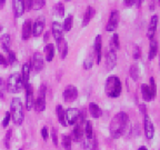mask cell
I'll use <instances>...</instances> for the list:
<instances>
[{
    "mask_svg": "<svg viewBox=\"0 0 160 150\" xmlns=\"http://www.w3.org/2000/svg\"><path fill=\"white\" fill-rule=\"evenodd\" d=\"M129 127V116L123 111H120L113 116L110 122V135L113 139H118L127 131Z\"/></svg>",
    "mask_w": 160,
    "mask_h": 150,
    "instance_id": "6da1fadb",
    "label": "cell"
},
{
    "mask_svg": "<svg viewBox=\"0 0 160 150\" xmlns=\"http://www.w3.org/2000/svg\"><path fill=\"white\" fill-rule=\"evenodd\" d=\"M105 91L106 95L110 98H117L121 95L122 91V85L121 81L117 76H110L106 80L105 83Z\"/></svg>",
    "mask_w": 160,
    "mask_h": 150,
    "instance_id": "7a4b0ae2",
    "label": "cell"
},
{
    "mask_svg": "<svg viewBox=\"0 0 160 150\" xmlns=\"http://www.w3.org/2000/svg\"><path fill=\"white\" fill-rule=\"evenodd\" d=\"M10 116L12 119L13 123L17 126H20L23 122L25 119V113H23V105L19 98H13L11 99L10 103Z\"/></svg>",
    "mask_w": 160,
    "mask_h": 150,
    "instance_id": "3957f363",
    "label": "cell"
},
{
    "mask_svg": "<svg viewBox=\"0 0 160 150\" xmlns=\"http://www.w3.org/2000/svg\"><path fill=\"white\" fill-rule=\"evenodd\" d=\"M23 86L21 82V77L19 73H12L8 77L6 81V89L10 93H17L22 90Z\"/></svg>",
    "mask_w": 160,
    "mask_h": 150,
    "instance_id": "277c9868",
    "label": "cell"
},
{
    "mask_svg": "<svg viewBox=\"0 0 160 150\" xmlns=\"http://www.w3.org/2000/svg\"><path fill=\"white\" fill-rule=\"evenodd\" d=\"M119 19H120L119 11L118 10H112L109 16V20H108V23L106 26V30L107 31H115L117 29L118 25H119Z\"/></svg>",
    "mask_w": 160,
    "mask_h": 150,
    "instance_id": "5b68a950",
    "label": "cell"
},
{
    "mask_svg": "<svg viewBox=\"0 0 160 150\" xmlns=\"http://www.w3.org/2000/svg\"><path fill=\"white\" fill-rule=\"evenodd\" d=\"M80 111L77 108H68L67 110H65V118L67 125H76L78 118H79Z\"/></svg>",
    "mask_w": 160,
    "mask_h": 150,
    "instance_id": "8992f818",
    "label": "cell"
},
{
    "mask_svg": "<svg viewBox=\"0 0 160 150\" xmlns=\"http://www.w3.org/2000/svg\"><path fill=\"white\" fill-rule=\"evenodd\" d=\"M143 130H145V135L147 139H152L153 135H155V127H153V123L148 113L143 115Z\"/></svg>",
    "mask_w": 160,
    "mask_h": 150,
    "instance_id": "52a82bcc",
    "label": "cell"
},
{
    "mask_svg": "<svg viewBox=\"0 0 160 150\" xmlns=\"http://www.w3.org/2000/svg\"><path fill=\"white\" fill-rule=\"evenodd\" d=\"M78 97V89L72 85H69L63 90V99L66 102H73Z\"/></svg>",
    "mask_w": 160,
    "mask_h": 150,
    "instance_id": "ba28073f",
    "label": "cell"
},
{
    "mask_svg": "<svg viewBox=\"0 0 160 150\" xmlns=\"http://www.w3.org/2000/svg\"><path fill=\"white\" fill-rule=\"evenodd\" d=\"M45 67V62H43V57L40 52H35L32 55V58H31V66L30 68L31 69H35V71H41Z\"/></svg>",
    "mask_w": 160,
    "mask_h": 150,
    "instance_id": "9c48e42d",
    "label": "cell"
},
{
    "mask_svg": "<svg viewBox=\"0 0 160 150\" xmlns=\"http://www.w3.org/2000/svg\"><path fill=\"white\" fill-rule=\"evenodd\" d=\"M26 90V108L28 110H32L33 106H35V98H33V89L32 86L30 83H27L23 86Z\"/></svg>",
    "mask_w": 160,
    "mask_h": 150,
    "instance_id": "30bf717a",
    "label": "cell"
},
{
    "mask_svg": "<svg viewBox=\"0 0 160 150\" xmlns=\"http://www.w3.org/2000/svg\"><path fill=\"white\" fill-rule=\"evenodd\" d=\"M46 26V19L43 16L41 17H38L37 20L33 22L32 26V36L33 37H39L41 36V33L43 32V29H45Z\"/></svg>",
    "mask_w": 160,
    "mask_h": 150,
    "instance_id": "8fae6325",
    "label": "cell"
},
{
    "mask_svg": "<svg viewBox=\"0 0 160 150\" xmlns=\"http://www.w3.org/2000/svg\"><path fill=\"white\" fill-rule=\"evenodd\" d=\"M51 32H52V36H53V38H55L57 45L63 40V29H62V25H61L60 22L55 21V22L52 23Z\"/></svg>",
    "mask_w": 160,
    "mask_h": 150,
    "instance_id": "7c38bea8",
    "label": "cell"
},
{
    "mask_svg": "<svg viewBox=\"0 0 160 150\" xmlns=\"http://www.w3.org/2000/svg\"><path fill=\"white\" fill-rule=\"evenodd\" d=\"M93 50H95V57L97 63H100L101 58H102V39L101 36L98 35L95 39V46H93Z\"/></svg>",
    "mask_w": 160,
    "mask_h": 150,
    "instance_id": "4fadbf2b",
    "label": "cell"
},
{
    "mask_svg": "<svg viewBox=\"0 0 160 150\" xmlns=\"http://www.w3.org/2000/svg\"><path fill=\"white\" fill-rule=\"evenodd\" d=\"M117 65V56L116 52L112 50H109L107 53H106V68H107L108 71H111L113 68Z\"/></svg>",
    "mask_w": 160,
    "mask_h": 150,
    "instance_id": "5bb4252c",
    "label": "cell"
},
{
    "mask_svg": "<svg viewBox=\"0 0 160 150\" xmlns=\"http://www.w3.org/2000/svg\"><path fill=\"white\" fill-rule=\"evenodd\" d=\"M12 9H13V15L16 18H19L23 15L25 12V2L22 0H13L12 1Z\"/></svg>",
    "mask_w": 160,
    "mask_h": 150,
    "instance_id": "9a60e30c",
    "label": "cell"
},
{
    "mask_svg": "<svg viewBox=\"0 0 160 150\" xmlns=\"http://www.w3.org/2000/svg\"><path fill=\"white\" fill-rule=\"evenodd\" d=\"M157 25H158V16L155 15L151 20H150L149 27H148V31H147V37L149 38V40H152L155 37L156 30H157Z\"/></svg>",
    "mask_w": 160,
    "mask_h": 150,
    "instance_id": "2e32d148",
    "label": "cell"
},
{
    "mask_svg": "<svg viewBox=\"0 0 160 150\" xmlns=\"http://www.w3.org/2000/svg\"><path fill=\"white\" fill-rule=\"evenodd\" d=\"M83 135H85V131H83L82 126L76 123L75 128H73V130H72V136H70V137H71V140H73V141H76V142L81 141L83 138Z\"/></svg>",
    "mask_w": 160,
    "mask_h": 150,
    "instance_id": "e0dca14e",
    "label": "cell"
},
{
    "mask_svg": "<svg viewBox=\"0 0 160 150\" xmlns=\"http://www.w3.org/2000/svg\"><path fill=\"white\" fill-rule=\"evenodd\" d=\"M32 35V21L27 19L22 25V39L28 40Z\"/></svg>",
    "mask_w": 160,
    "mask_h": 150,
    "instance_id": "ac0fdd59",
    "label": "cell"
},
{
    "mask_svg": "<svg viewBox=\"0 0 160 150\" xmlns=\"http://www.w3.org/2000/svg\"><path fill=\"white\" fill-rule=\"evenodd\" d=\"M30 71H31V68H30V63L26 62L22 66V69H21V82L22 86H26L27 83H29V77H30Z\"/></svg>",
    "mask_w": 160,
    "mask_h": 150,
    "instance_id": "d6986e66",
    "label": "cell"
},
{
    "mask_svg": "<svg viewBox=\"0 0 160 150\" xmlns=\"http://www.w3.org/2000/svg\"><path fill=\"white\" fill-rule=\"evenodd\" d=\"M89 112H90V115H91V117L95 118V119H98V118H100L102 116V110H101V108L95 102L89 103Z\"/></svg>",
    "mask_w": 160,
    "mask_h": 150,
    "instance_id": "ffe728a7",
    "label": "cell"
},
{
    "mask_svg": "<svg viewBox=\"0 0 160 150\" xmlns=\"http://www.w3.org/2000/svg\"><path fill=\"white\" fill-rule=\"evenodd\" d=\"M95 13H96V10H95V8H93V7H91V6H89V7L87 8V10H86L85 16H83V20H82V27H86V26H87L88 23L90 22V20H91L93 17H95Z\"/></svg>",
    "mask_w": 160,
    "mask_h": 150,
    "instance_id": "44dd1931",
    "label": "cell"
},
{
    "mask_svg": "<svg viewBox=\"0 0 160 150\" xmlns=\"http://www.w3.org/2000/svg\"><path fill=\"white\" fill-rule=\"evenodd\" d=\"M53 57H55V46L52 43H47L45 47V58L48 62L52 61Z\"/></svg>",
    "mask_w": 160,
    "mask_h": 150,
    "instance_id": "7402d4cb",
    "label": "cell"
},
{
    "mask_svg": "<svg viewBox=\"0 0 160 150\" xmlns=\"http://www.w3.org/2000/svg\"><path fill=\"white\" fill-rule=\"evenodd\" d=\"M140 89H141V96H142V98H143L145 101H151V100L153 99L152 93H151V90H150V88H149V85L142 83Z\"/></svg>",
    "mask_w": 160,
    "mask_h": 150,
    "instance_id": "603a6c76",
    "label": "cell"
},
{
    "mask_svg": "<svg viewBox=\"0 0 160 150\" xmlns=\"http://www.w3.org/2000/svg\"><path fill=\"white\" fill-rule=\"evenodd\" d=\"M38 112H41L46 109V97L43 96H38V98L35 100V106H33Z\"/></svg>",
    "mask_w": 160,
    "mask_h": 150,
    "instance_id": "cb8c5ba5",
    "label": "cell"
},
{
    "mask_svg": "<svg viewBox=\"0 0 160 150\" xmlns=\"http://www.w3.org/2000/svg\"><path fill=\"white\" fill-rule=\"evenodd\" d=\"M56 113H57L58 121H59L63 127H67V122H66V118H65V110H63L62 106L58 105L56 107Z\"/></svg>",
    "mask_w": 160,
    "mask_h": 150,
    "instance_id": "d4e9b609",
    "label": "cell"
},
{
    "mask_svg": "<svg viewBox=\"0 0 160 150\" xmlns=\"http://www.w3.org/2000/svg\"><path fill=\"white\" fill-rule=\"evenodd\" d=\"M157 52H158V42L155 39L150 40L149 53H148V58H149V60H152L153 58L157 56Z\"/></svg>",
    "mask_w": 160,
    "mask_h": 150,
    "instance_id": "484cf974",
    "label": "cell"
},
{
    "mask_svg": "<svg viewBox=\"0 0 160 150\" xmlns=\"http://www.w3.org/2000/svg\"><path fill=\"white\" fill-rule=\"evenodd\" d=\"M120 49V41H119V35L118 33H113V36L111 37L110 40V50L112 51H117Z\"/></svg>",
    "mask_w": 160,
    "mask_h": 150,
    "instance_id": "4316f807",
    "label": "cell"
},
{
    "mask_svg": "<svg viewBox=\"0 0 160 150\" xmlns=\"http://www.w3.org/2000/svg\"><path fill=\"white\" fill-rule=\"evenodd\" d=\"M85 129H83V131H85V135H86V138H87L88 140H91L93 138V128H92V122L90 121V120H87L85 123Z\"/></svg>",
    "mask_w": 160,
    "mask_h": 150,
    "instance_id": "83f0119b",
    "label": "cell"
},
{
    "mask_svg": "<svg viewBox=\"0 0 160 150\" xmlns=\"http://www.w3.org/2000/svg\"><path fill=\"white\" fill-rule=\"evenodd\" d=\"M0 42H1V46H2V49L8 52V51L10 50V42H11L10 35L5 33V35L1 36V38H0Z\"/></svg>",
    "mask_w": 160,
    "mask_h": 150,
    "instance_id": "f1b7e54d",
    "label": "cell"
},
{
    "mask_svg": "<svg viewBox=\"0 0 160 150\" xmlns=\"http://www.w3.org/2000/svg\"><path fill=\"white\" fill-rule=\"evenodd\" d=\"M129 73H130V77L132 78V80L137 81V80L139 79V73H140L139 66H138L137 63L131 65V67H130V69H129Z\"/></svg>",
    "mask_w": 160,
    "mask_h": 150,
    "instance_id": "f546056e",
    "label": "cell"
},
{
    "mask_svg": "<svg viewBox=\"0 0 160 150\" xmlns=\"http://www.w3.org/2000/svg\"><path fill=\"white\" fill-rule=\"evenodd\" d=\"M58 50H59L60 55H61V58L62 59H65L66 57H67V53H68V45L67 42H66V40L63 39L61 42L58 43Z\"/></svg>",
    "mask_w": 160,
    "mask_h": 150,
    "instance_id": "4dcf8cb0",
    "label": "cell"
},
{
    "mask_svg": "<svg viewBox=\"0 0 160 150\" xmlns=\"http://www.w3.org/2000/svg\"><path fill=\"white\" fill-rule=\"evenodd\" d=\"M72 23H73V17L71 15H69L65 19V21H63V25H62L63 31H70L71 28H72Z\"/></svg>",
    "mask_w": 160,
    "mask_h": 150,
    "instance_id": "1f68e13d",
    "label": "cell"
},
{
    "mask_svg": "<svg viewBox=\"0 0 160 150\" xmlns=\"http://www.w3.org/2000/svg\"><path fill=\"white\" fill-rule=\"evenodd\" d=\"M53 10H55V15L57 16V17L61 18L65 16V6H63V3H61V2L56 3Z\"/></svg>",
    "mask_w": 160,
    "mask_h": 150,
    "instance_id": "d6a6232c",
    "label": "cell"
},
{
    "mask_svg": "<svg viewBox=\"0 0 160 150\" xmlns=\"http://www.w3.org/2000/svg\"><path fill=\"white\" fill-rule=\"evenodd\" d=\"M71 142H72V140L69 135H62V146L65 150H71V148H72Z\"/></svg>",
    "mask_w": 160,
    "mask_h": 150,
    "instance_id": "836d02e7",
    "label": "cell"
},
{
    "mask_svg": "<svg viewBox=\"0 0 160 150\" xmlns=\"http://www.w3.org/2000/svg\"><path fill=\"white\" fill-rule=\"evenodd\" d=\"M93 58H95V55H92V53H90V55L86 58L85 61H83V68H85V69L88 70V69H91V68H92Z\"/></svg>",
    "mask_w": 160,
    "mask_h": 150,
    "instance_id": "e575fe53",
    "label": "cell"
},
{
    "mask_svg": "<svg viewBox=\"0 0 160 150\" xmlns=\"http://www.w3.org/2000/svg\"><path fill=\"white\" fill-rule=\"evenodd\" d=\"M11 138H12V130L9 129L6 132L5 139H3V143H5V147L7 149H10V141H11Z\"/></svg>",
    "mask_w": 160,
    "mask_h": 150,
    "instance_id": "d590c367",
    "label": "cell"
},
{
    "mask_svg": "<svg viewBox=\"0 0 160 150\" xmlns=\"http://www.w3.org/2000/svg\"><path fill=\"white\" fill-rule=\"evenodd\" d=\"M149 82H150L149 88H150V90H151V93H152V98H156V96H157V85H156L155 78L150 77Z\"/></svg>",
    "mask_w": 160,
    "mask_h": 150,
    "instance_id": "8d00e7d4",
    "label": "cell"
},
{
    "mask_svg": "<svg viewBox=\"0 0 160 150\" xmlns=\"http://www.w3.org/2000/svg\"><path fill=\"white\" fill-rule=\"evenodd\" d=\"M45 5H46L45 0H32V9L35 10H40Z\"/></svg>",
    "mask_w": 160,
    "mask_h": 150,
    "instance_id": "74e56055",
    "label": "cell"
},
{
    "mask_svg": "<svg viewBox=\"0 0 160 150\" xmlns=\"http://www.w3.org/2000/svg\"><path fill=\"white\" fill-rule=\"evenodd\" d=\"M8 63H10V65H13V63L16 62V53L13 52V51H11V50H9L8 51Z\"/></svg>",
    "mask_w": 160,
    "mask_h": 150,
    "instance_id": "f35d334b",
    "label": "cell"
},
{
    "mask_svg": "<svg viewBox=\"0 0 160 150\" xmlns=\"http://www.w3.org/2000/svg\"><path fill=\"white\" fill-rule=\"evenodd\" d=\"M10 119H11V116H10V112H9V111H7V112L5 113V117H3V119H2V127H3V128L8 127Z\"/></svg>",
    "mask_w": 160,
    "mask_h": 150,
    "instance_id": "ab89813d",
    "label": "cell"
},
{
    "mask_svg": "<svg viewBox=\"0 0 160 150\" xmlns=\"http://www.w3.org/2000/svg\"><path fill=\"white\" fill-rule=\"evenodd\" d=\"M141 57V50H140L139 46H135V49H133V59H139Z\"/></svg>",
    "mask_w": 160,
    "mask_h": 150,
    "instance_id": "60d3db41",
    "label": "cell"
},
{
    "mask_svg": "<svg viewBox=\"0 0 160 150\" xmlns=\"http://www.w3.org/2000/svg\"><path fill=\"white\" fill-rule=\"evenodd\" d=\"M6 90V82L3 81V79L0 77V97L2 98L3 97V92H5Z\"/></svg>",
    "mask_w": 160,
    "mask_h": 150,
    "instance_id": "b9f144b4",
    "label": "cell"
},
{
    "mask_svg": "<svg viewBox=\"0 0 160 150\" xmlns=\"http://www.w3.org/2000/svg\"><path fill=\"white\" fill-rule=\"evenodd\" d=\"M41 136H42L43 140H46V141H47L48 138H49V132H48L47 127H43L42 129H41Z\"/></svg>",
    "mask_w": 160,
    "mask_h": 150,
    "instance_id": "7bdbcfd3",
    "label": "cell"
},
{
    "mask_svg": "<svg viewBox=\"0 0 160 150\" xmlns=\"http://www.w3.org/2000/svg\"><path fill=\"white\" fill-rule=\"evenodd\" d=\"M51 137H52L53 145H55V146H58V135H57V130H56V129H53V130H52Z\"/></svg>",
    "mask_w": 160,
    "mask_h": 150,
    "instance_id": "ee69618b",
    "label": "cell"
},
{
    "mask_svg": "<svg viewBox=\"0 0 160 150\" xmlns=\"http://www.w3.org/2000/svg\"><path fill=\"white\" fill-rule=\"evenodd\" d=\"M0 65L2 66V67H7L8 66V60L6 59V57L0 53Z\"/></svg>",
    "mask_w": 160,
    "mask_h": 150,
    "instance_id": "f6af8a7d",
    "label": "cell"
},
{
    "mask_svg": "<svg viewBox=\"0 0 160 150\" xmlns=\"http://www.w3.org/2000/svg\"><path fill=\"white\" fill-rule=\"evenodd\" d=\"M23 2H25V8L27 7L28 10L32 9V0H25Z\"/></svg>",
    "mask_w": 160,
    "mask_h": 150,
    "instance_id": "bcb514c9",
    "label": "cell"
},
{
    "mask_svg": "<svg viewBox=\"0 0 160 150\" xmlns=\"http://www.w3.org/2000/svg\"><path fill=\"white\" fill-rule=\"evenodd\" d=\"M123 2H125L126 6H133V5H136L137 0H125Z\"/></svg>",
    "mask_w": 160,
    "mask_h": 150,
    "instance_id": "7dc6e473",
    "label": "cell"
},
{
    "mask_svg": "<svg viewBox=\"0 0 160 150\" xmlns=\"http://www.w3.org/2000/svg\"><path fill=\"white\" fill-rule=\"evenodd\" d=\"M139 108H140V111H141L142 115H146V113H147V110H146L145 105H139Z\"/></svg>",
    "mask_w": 160,
    "mask_h": 150,
    "instance_id": "c3c4849f",
    "label": "cell"
},
{
    "mask_svg": "<svg viewBox=\"0 0 160 150\" xmlns=\"http://www.w3.org/2000/svg\"><path fill=\"white\" fill-rule=\"evenodd\" d=\"M49 35H50V32L48 31V32H46V35H45V38H43V40H45L46 42L48 41V39H49Z\"/></svg>",
    "mask_w": 160,
    "mask_h": 150,
    "instance_id": "681fc988",
    "label": "cell"
},
{
    "mask_svg": "<svg viewBox=\"0 0 160 150\" xmlns=\"http://www.w3.org/2000/svg\"><path fill=\"white\" fill-rule=\"evenodd\" d=\"M6 3V1L5 0H0V8H2L3 7V5Z\"/></svg>",
    "mask_w": 160,
    "mask_h": 150,
    "instance_id": "f907efd6",
    "label": "cell"
},
{
    "mask_svg": "<svg viewBox=\"0 0 160 150\" xmlns=\"http://www.w3.org/2000/svg\"><path fill=\"white\" fill-rule=\"evenodd\" d=\"M138 150H148V149H147V148L145 147V146H141V147H140V148H139V149H138Z\"/></svg>",
    "mask_w": 160,
    "mask_h": 150,
    "instance_id": "816d5d0a",
    "label": "cell"
},
{
    "mask_svg": "<svg viewBox=\"0 0 160 150\" xmlns=\"http://www.w3.org/2000/svg\"><path fill=\"white\" fill-rule=\"evenodd\" d=\"M1 30H2V26H0V31H1Z\"/></svg>",
    "mask_w": 160,
    "mask_h": 150,
    "instance_id": "f5cc1de1",
    "label": "cell"
},
{
    "mask_svg": "<svg viewBox=\"0 0 160 150\" xmlns=\"http://www.w3.org/2000/svg\"><path fill=\"white\" fill-rule=\"evenodd\" d=\"M19 150H22V149H19Z\"/></svg>",
    "mask_w": 160,
    "mask_h": 150,
    "instance_id": "db71d44e",
    "label": "cell"
},
{
    "mask_svg": "<svg viewBox=\"0 0 160 150\" xmlns=\"http://www.w3.org/2000/svg\"><path fill=\"white\" fill-rule=\"evenodd\" d=\"M159 2H160V1H159Z\"/></svg>",
    "mask_w": 160,
    "mask_h": 150,
    "instance_id": "11a10c76",
    "label": "cell"
}]
</instances>
